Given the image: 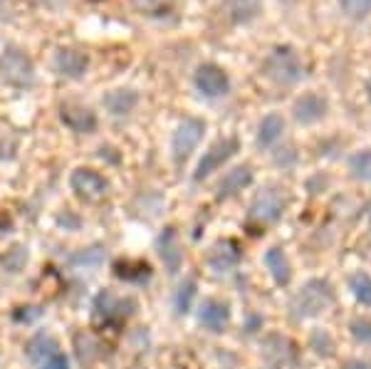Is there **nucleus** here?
<instances>
[{
  "instance_id": "b1692460",
  "label": "nucleus",
  "mask_w": 371,
  "mask_h": 369,
  "mask_svg": "<svg viewBox=\"0 0 371 369\" xmlns=\"http://www.w3.org/2000/svg\"><path fill=\"white\" fill-rule=\"evenodd\" d=\"M114 275L119 280H126V283L142 285V283H147V280L151 278V268H149V263H144V260H139V263L119 260V263H114Z\"/></svg>"
},
{
  "instance_id": "6e6552de",
  "label": "nucleus",
  "mask_w": 371,
  "mask_h": 369,
  "mask_svg": "<svg viewBox=\"0 0 371 369\" xmlns=\"http://www.w3.org/2000/svg\"><path fill=\"white\" fill-rule=\"evenodd\" d=\"M285 206H288V201H285L283 191L275 189V186H267V189H262L260 194L252 199L250 218L260 223H277L283 218Z\"/></svg>"
},
{
  "instance_id": "423d86ee",
  "label": "nucleus",
  "mask_w": 371,
  "mask_h": 369,
  "mask_svg": "<svg viewBox=\"0 0 371 369\" xmlns=\"http://www.w3.org/2000/svg\"><path fill=\"white\" fill-rule=\"evenodd\" d=\"M0 77L8 85L30 87L35 82V65L20 48H8L0 58Z\"/></svg>"
},
{
  "instance_id": "412c9836",
  "label": "nucleus",
  "mask_w": 371,
  "mask_h": 369,
  "mask_svg": "<svg viewBox=\"0 0 371 369\" xmlns=\"http://www.w3.org/2000/svg\"><path fill=\"white\" fill-rule=\"evenodd\" d=\"M27 260H30V248L22 246V243H15L0 255V268L8 275H20L27 268Z\"/></svg>"
},
{
  "instance_id": "473e14b6",
  "label": "nucleus",
  "mask_w": 371,
  "mask_h": 369,
  "mask_svg": "<svg viewBox=\"0 0 371 369\" xmlns=\"http://www.w3.org/2000/svg\"><path fill=\"white\" fill-rule=\"evenodd\" d=\"M339 369H371V362H366V359H349Z\"/></svg>"
},
{
  "instance_id": "6ab92c4d",
  "label": "nucleus",
  "mask_w": 371,
  "mask_h": 369,
  "mask_svg": "<svg viewBox=\"0 0 371 369\" xmlns=\"http://www.w3.org/2000/svg\"><path fill=\"white\" fill-rule=\"evenodd\" d=\"M285 134V119L280 114H265L257 124V147L260 149H270L275 147Z\"/></svg>"
},
{
  "instance_id": "5701e85b",
  "label": "nucleus",
  "mask_w": 371,
  "mask_h": 369,
  "mask_svg": "<svg viewBox=\"0 0 371 369\" xmlns=\"http://www.w3.org/2000/svg\"><path fill=\"white\" fill-rule=\"evenodd\" d=\"M262 0H228V15L236 25H245V22L255 20L260 15Z\"/></svg>"
},
{
  "instance_id": "4be33fe9",
  "label": "nucleus",
  "mask_w": 371,
  "mask_h": 369,
  "mask_svg": "<svg viewBox=\"0 0 371 369\" xmlns=\"http://www.w3.org/2000/svg\"><path fill=\"white\" fill-rule=\"evenodd\" d=\"M196 290H198V283H196V278H191V275L178 283L176 293H173V312H176L178 317L189 315V312H191V307H194Z\"/></svg>"
},
{
  "instance_id": "393cba45",
  "label": "nucleus",
  "mask_w": 371,
  "mask_h": 369,
  "mask_svg": "<svg viewBox=\"0 0 371 369\" xmlns=\"http://www.w3.org/2000/svg\"><path fill=\"white\" fill-rule=\"evenodd\" d=\"M107 258V248L102 246H92V248H82L74 255H69V265L77 270H97Z\"/></svg>"
},
{
  "instance_id": "f8f14e48",
  "label": "nucleus",
  "mask_w": 371,
  "mask_h": 369,
  "mask_svg": "<svg viewBox=\"0 0 371 369\" xmlns=\"http://www.w3.org/2000/svg\"><path fill=\"white\" fill-rule=\"evenodd\" d=\"M69 186L84 201H100L109 191V181L102 174H97L95 169H74L69 176Z\"/></svg>"
},
{
  "instance_id": "bb28decb",
  "label": "nucleus",
  "mask_w": 371,
  "mask_h": 369,
  "mask_svg": "<svg viewBox=\"0 0 371 369\" xmlns=\"http://www.w3.org/2000/svg\"><path fill=\"white\" fill-rule=\"evenodd\" d=\"M309 349L322 359L335 357V337H332L327 330L317 327V330H312V335H309Z\"/></svg>"
},
{
  "instance_id": "9d476101",
  "label": "nucleus",
  "mask_w": 371,
  "mask_h": 369,
  "mask_svg": "<svg viewBox=\"0 0 371 369\" xmlns=\"http://www.w3.org/2000/svg\"><path fill=\"white\" fill-rule=\"evenodd\" d=\"M198 325L210 335H223L230 325V302L220 300V297H203L198 305Z\"/></svg>"
},
{
  "instance_id": "c9c22d12",
  "label": "nucleus",
  "mask_w": 371,
  "mask_h": 369,
  "mask_svg": "<svg viewBox=\"0 0 371 369\" xmlns=\"http://www.w3.org/2000/svg\"><path fill=\"white\" fill-rule=\"evenodd\" d=\"M366 95H369V100H371V77H369V82H366Z\"/></svg>"
},
{
  "instance_id": "9b49d317",
  "label": "nucleus",
  "mask_w": 371,
  "mask_h": 369,
  "mask_svg": "<svg viewBox=\"0 0 371 369\" xmlns=\"http://www.w3.org/2000/svg\"><path fill=\"white\" fill-rule=\"evenodd\" d=\"M243 260V250L238 246V241L233 238H223V241H215L210 246L208 255H205V263L213 273H230L236 270Z\"/></svg>"
},
{
  "instance_id": "f704fd0d",
  "label": "nucleus",
  "mask_w": 371,
  "mask_h": 369,
  "mask_svg": "<svg viewBox=\"0 0 371 369\" xmlns=\"http://www.w3.org/2000/svg\"><path fill=\"white\" fill-rule=\"evenodd\" d=\"M42 3H45V6L50 8V3H53V0H42ZM60 3H62V6H67V0H60Z\"/></svg>"
},
{
  "instance_id": "aec40b11",
  "label": "nucleus",
  "mask_w": 371,
  "mask_h": 369,
  "mask_svg": "<svg viewBox=\"0 0 371 369\" xmlns=\"http://www.w3.org/2000/svg\"><path fill=\"white\" fill-rule=\"evenodd\" d=\"M102 105H104V109L109 112V114L124 116V114H131V112L136 109V105H139V95H136L134 90H112L102 97Z\"/></svg>"
},
{
  "instance_id": "c756f323",
  "label": "nucleus",
  "mask_w": 371,
  "mask_h": 369,
  "mask_svg": "<svg viewBox=\"0 0 371 369\" xmlns=\"http://www.w3.org/2000/svg\"><path fill=\"white\" fill-rule=\"evenodd\" d=\"M349 333L354 337L356 344H364V347H371V320L364 315L351 317L349 322Z\"/></svg>"
},
{
  "instance_id": "cd10ccee",
  "label": "nucleus",
  "mask_w": 371,
  "mask_h": 369,
  "mask_svg": "<svg viewBox=\"0 0 371 369\" xmlns=\"http://www.w3.org/2000/svg\"><path fill=\"white\" fill-rule=\"evenodd\" d=\"M349 290L361 305L371 307V275L369 273H354L349 278Z\"/></svg>"
},
{
  "instance_id": "a878e982",
  "label": "nucleus",
  "mask_w": 371,
  "mask_h": 369,
  "mask_svg": "<svg viewBox=\"0 0 371 369\" xmlns=\"http://www.w3.org/2000/svg\"><path fill=\"white\" fill-rule=\"evenodd\" d=\"M349 174L361 184H371V149L356 152L349 156Z\"/></svg>"
},
{
  "instance_id": "1a4fd4ad",
  "label": "nucleus",
  "mask_w": 371,
  "mask_h": 369,
  "mask_svg": "<svg viewBox=\"0 0 371 369\" xmlns=\"http://www.w3.org/2000/svg\"><path fill=\"white\" fill-rule=\"evenodd\" d=\"M194 82H196V90L203 97H208V100H218V97H225L230 92L228 72L220 65H213V62L201 65L194 74Z\"/></svg>"
},
{
  "instance_id": "dca6fc26",
  "label": "nucleus",
  "mask_w": 371,
  "mask_h": 369,
  "mask_svg": "<svg viewBox=\"0 0 371 369\" xmlns=\"http://www.w3.org/2000/svg\"><path fill=\"white\" fill-rule=\"evenodd\" d=\"M252 166L250 163H243V166H236V169H230L228 174L223 176V181L218 184V191H215V199H230V196L241 194L243 189L252 184Z\"/></svg>"
},
{
  "instance_id": "a211bd4d",
  "label": "nucleus",
  "mask_w": 371,
  "mask_h": 369,
  "mask_svg": "<svg viewBox=\"0 0 371 369\" xmlns=\"http://www.w3.org/2000/svg\"><path fill=\"white\" fill-rule=\"evenodd\" d=\"M265 268L267 273L272 275V280H275V285H280V288H285V285H290V280H292V263H290L288 253H285L283 248H267L265 253Z\"/></svg>"
},
{
  "instance_id": "7c9ffc66",
  "label": "nucleus",
  "mask_w": 371,
  "mask_h": 369,
  "mask_svg": "<svg viewBox=\"0 0 371 369\" xmlns=\"http://www.w3.org/2000/svg\"><path fill=\"white\" fill-rule=\"evenodd\" d=\"M131 3H134L136 11L147 13V15H156V13L166 11L173 0H131Z\"/></svg>"
},
{
  "instance_id": "f257e3e1",
  "label": "nucleus",
  "mask_w": 371,
  "mask_h": 369,
  "mask_svg": "<svg viewBox=\"0 0 371 369\" xmlns=\"http://www.w3.org/2000/svg\"><path fill=\"white\" fill-rule=\"evenodd\" d=\"M335 300H337L335 288L327 280L312 278L292 295V300H290V315L297 322L309 320V317H317L330 310L335 305Z\"/></svg>"
},
{
  "instance_id": "7ed1b4c3",
  "label": "nucleus",
  "mask_w": 371,
  "mask_h": 369,
  "mask_svg": "<svg viewBox=\"0 0 371 369\" xmlns=\"http://www.w3.org/2000/svg\"><path fill=\"white\" fill-rule=\"evenodd\" d=\"M95 320L104 322V325H119V322L129 320L136 310H139V302L131 295H114L112 290H102L95 297Z\"/></svg>"
},
{
  "instance_id": "39448f33",
  "label": "nucleus",
  "mask_w": 371,
  "mask_h": 369,
  "mask_svg": "<svg viewBox=\"0 0 371 369\" xmlns=\"http://www.w3.org/2000/svg\"><path fill=\"white\" fill-rule=\"evenodd\" d=\"M205 134V121L198 119V116H186L176 127L171 137V156L176 163H183L191 154L198 149L201 139Z\"/></svg>"
},
{
  "instance_id": "2eb2a0df",
  "label": "nucleus",
  "mask_w": 371,
  "mask_h": 369,
  "mask_svg": "<svg viewBox=\"0 0 371 369\" xmlns=\"http://www.w3.org/2000/svg\"><path fill=\"white\" fill-rule=\"evenodd\" d=\"M53 65H55V69H58V74H62V77L79 79V77H84V74H87L89 60H87V55L79 53V50L65 48V50H60V53L55 55Z\"/></svg>"
},
{
  "instance_id": "ddd939ff",
  "label": "nucleus",
  "mask_w": 371,
  "mask_h": 369,
  "mask_svg": "<svg viewBox=\"0 0 371 369\" xmlns=\"http://www.w3.org/2000/svg\"><path fill=\"white\" fill-rule=\"evenodd\" d=\"M327 109H330V105H327V100H324L322 95H317V92H304L302 97H297L292 105V116L297 124H304V127H309V124H317V121H322L324 116H327Z\"/></svg>"
},
{
  "instance_id": "f03ea898",
  "label": "nucleus",
  "mask_w": 371,
  "mask_h": 369,
  "mask_svg": "<svg viewBox=\"0 0 371 369\" xmlns=\"http://www.w3.org/2000/svg\"><path fill=\"white\" fill-rule=\"evenodd\" d=\"M25 354L35 369H69V359L50 333H35L25 344Z\"/></svg>"
},
{
  "instance_id": "72a5a7b5",
  "label": "nucleus",
  "mask_w": 371,
  "mask_h": 369,
  "mask_svg": "<svg viewBox=\"0 0 371 369\" xmlns=\"http://www.w3.org/2000/svg\"><path fill=\"white\" fill-rule=\"evenodd\" d=\"M13 18V6L11 0H0V22H6Z\"/></svg>"
},
{
  "instance_id": "4468645a",
  "label": "nucleus",
  "mask_w": 371,
  "mask_h": 369,
  "mask_svg": "<svg viewBox=\"0 0 371 369\" xmlns=\"http://www.w3.org/2000/svg\"><path fill=\"white\" fill-rule=\"evenodd\" d=\"M156 253L161 258L163 268L171 275H176L183 265V250H181V241H178L176 228H166L161 236L156 238Z\"/></svg>"
},
{
  "instance_id": "20e7f679",
  "label": "nucleus",
  "mask_w": 371,
  "mask_h": 369,
  "mask_svg": "<svg viewBox=\"0 0 371 369\" xmlns=\"http://www.w3.org/2000/svg\"><path fill=\"white\" fill-rule=\"evenodd\" d=\"M265 74L275 79L277 85H297L304 77V67L299 55L292 48H277L275 53L267 58L265 62Z\"/></svg>"
},
{
  "instance_id": "2f4dec72",
  "label": "nucleus",
  "mask_w": 371,
  "mask_h": 369,
  "mask_svg": "<svg viewBox=\"0 0 371 369\" xmlns=\"http://www.w3.org/2000/svg\"><path fill=\"white\" fill-rule=\"evenodd\" d=\"M42 315V307H18L15 310V322H35Z\"/></svg>"
},
{
  "instance_id": "0eeeda50",
  "label": "nucleus",
  "mask_w": 371,
  "mask_h": 369,
  "mask_svg": "<svg viewBox=\"0 0 371 369\" xmlns=\"http://www.w3.org/2000/svg\"><path fill=\"white\" fill-rule=\"evenodd\" d=\"M238 149H241V142H238L236 137L218 139L198 161V166H196V171H194V181H203V179H208L210 174H215L228 159L236 156Z\"/></svg>"
},
{
  "instance_id": "c85d7f7f",
  "label": "nucleus",
  "mask_w": 371,
  "mask_h": 369,
  "mask_svg": "<svg viewBox=\"0 0 371 369\" xmlns=\"http://www.w3.org/2000/svg\"><path fill=\"white\" fill-rule=\"evenodd\" d=\"M339 11L351 20H366L371 15V0H337Z\"/></svg>"
},
{
  "instance_id": "f3484780",
  "label": "nucleus",
  "mask_w": 371,
  "mask_h": 369,
  "mask_svg": "<svg viewBox=\"0 0 371 369\" xmlns=\"http://www.w3.org/2000/svg\"><path fill=\"white\" fill-rule=\"evenodd\" d=\"M60 119L65 121V127H69L77 134H92L97 129V114L92 109H87V107H62Z\"/></svg>"
}]
</instances>
